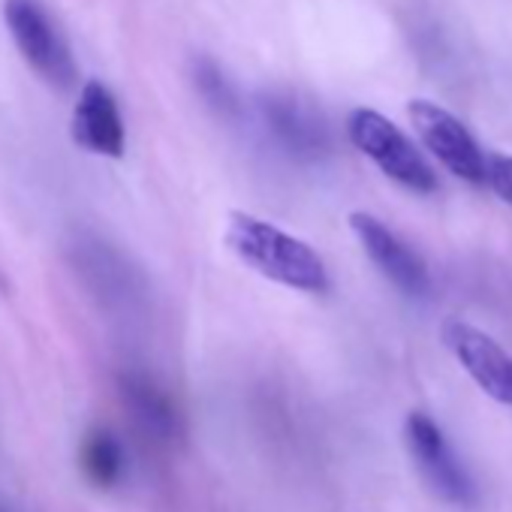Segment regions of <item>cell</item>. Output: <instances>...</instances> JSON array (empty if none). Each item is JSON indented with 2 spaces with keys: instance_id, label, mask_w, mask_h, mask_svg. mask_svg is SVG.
<instances>
[{
  "instance_id": "cell-1",
  "label": "cell",
  "mask_w": 512,
  "mask_h": 512,
  "mask_svg": "<svg viewBox=\"0 0 512 512\" xmlns=\"http://www.w3.org/2000/svg\"><path fill=\"white\" fill-rule=\"evenodd\" d=\"M226 244L247 269L287 290L326 293L332 284L323 256L308 241L284 232L269 220L232 211L226 226Z\"/></svg>"
},
{
  "instance_id": "cell-2",
  "label": "cell",
  "mask_w": 512,
  "mask_h": 512,
  "mask_svg": "<svg viewBox=\"0 0 512 512\" xmlns=\"http://www.w3.org/2000/svg\"><path fill=\"white\" fill-rule=\"evenodd\" d=\"M347 136L395 184L422 196L437 190V172L431 163L404 136V130L377 109H353L347 118Z\"/></svg>"
},
{
  "instance_id": "cell-3",
  "label": "cell",
  "mask_w": 512,
  "mask_h": 512,
  "mask_svg": "<svg viewBox=\"0 0 512 512\" xmlns=\"http://www.w3.org/2000/svg\"><path fill=\"white\" fill-rule=\"evenodd\" d=\"M4 22L22 58L40 79H46L58 91L76 85L79 70L70 43L64 40V34L58 31V25L52 22L40 0H4Z\"/></svg>"
},
{
  "instance_id": "cell-4",
  "label": "cell",
  "mask_w": 512,
  "mask_h": 512,
  "mask_svg": "<svg viewBox=\"0 0 512 512\" xmlns=\"http://www.w3.org/2000/svg\"><path fill=\"white\" fill-rule=\"evenodd\" d=\"M404 446L428 482V488L443 497L452 506H473L476 503V485L467 473V467L458 461L455 449L449 446L443 428L428 416L413 410L404 419Z\"/></svg>"
},
{
  "instance_id": "cell-5",
  "label": "cell",
  "mask_w": 512,
  "mask_h": 512,
  "mask_svg": "<svg viewBox=\"0 0 512 512\" xmlns=\"http://www.w3.org/2000/svg\"><path fill=\"white\" fill-rule=\"evenodd\" d=\"M407 115L422 145L437 157L440 166H446L455 178H464L470 184H485L488 154H482L479 142L449 109L431 100H410Z\"/></svg>"
},
{
  "instance_id": "cell-6",
  "label": "cell",
  "mask_w": 512,
  "mask_h": 512,
  "mask_svg": "<svg viewBox=\"0 0 512 512\" xmlns=\"http://www.w3.org/2000/svg\"><path fill=\"white\" fill-rule=\"evenodd\" d=\"M350 229L359 238L362 250L368 253V260L398 293H404L407 299H428L431 293L428 266L395 229H389L380 217L368 211H353Z\"/></svg>"
},
{
  "instance_id": "cell-7",
  "label": "cell",
  "mask_w": 512,
  "mask_h": 512,
  "mask_svg": "<svg viewBox=\"0 0 512 512\" xmlns=\"http://www.w3.org/2000/svg\"><path fill=\"white\" fill-rule=\"evenodd\" d=\"M440 338L446 350L455 356V362L488 398L512 407V356L491 335H485L470 323L446 320Z\"/></svg>"
},
{
  "instance_id": "cell-8",
  "label": "cell",
  "mask_w": 512,
  "mask_h": 512,
  "mask_svg": "<svg viewBox=\"0 0 512 512\" xmlns=\"http://www.w3.org/2000/svg\"><path fill=\"white\" fill-rule=\"evenodd\" d=\"M73 142L100 157H124V118L115 94L100 79H88L79 91L73 109Z\"/></svg>"
},
{
  "instance_id": "cell-9",
  "label": "cell",
  "mask_w": 512,
  "mask_h": 512,
  "mask_svg": "<svg viewBox=\"0 0 512 512\" xmlns=\"http://www.w3.org/2000/svg\"><path fill=\"white\" fill-rule=\"evenodd\" d=\"M70 263L85 281V287L94 290V296L124 305L133 296V272L124 263V256L112 250L106 241L94 235H82L70 244Z\"/></svg>"
},
{
  "instance_id": "cell-10",
  "label": "cell",
  "mask_w": 512,
  "mask_h": 512,
  "mask_svg": "<svg viewBox=\"0 0 512 512\" xmlns=\"http://www.w3.org/2000/svg\"><path fill=\"white\" fill-rule=\"evenodd\" d=\"M121 398L133 422L154 440H172L178 434V413L172 398L142 371H127L118 377Z\"/></svg>"
},
{
  "instance_id": "cell-11",
  "label": "cell",
  "mask_w": 512,
  "mask_h": 512,
  "mask_svg": "<svg viewBox=\"0 0 512 512\" xmlns=\"http://www.w3.org/2000/svg\"><path fill=\"white\" fill-rule=\"evenodd\" d=\"M266 124L275 133V139L296 157H320L329 145L323 121L311 112L302 109L290 97H272L263 106Z\"/></svg>"
},
{
  "instance_id": "cell-12",
  "label": "cell",
  "mask_w": 512,
  "mask_h": 512,
  "mask_svg": "<svg viewBox=\"0 0 512 512\" xmlns=\"http://www.w3.org/2000/svg\"><path fill=\"white\" fill-rule=\"evenodd\" d=\"M79 467L85 473V479L97 488H115L127 470V452L121 446V440L106 431V428H94L85 434L82 446H79Z\"/></svg>"
},
{
  "instance_id": "cell-13",
  "label": "cell",
  "mask_w": 512,
  "mask_h": 512,
  "mask_svg": "<svg viewBox=\"0 0 512 512\" xmlns=\"http://www.w3.org/2000/svg\"><path fill=\"white\" fill-rule=\"evenodd\" d=\"M485 184L491 187V193L497 199H503L506 205H512V157H506V154H488Z\"/></svg>"
},
{
  "instance_id": "cell-14",
  "label": "cell",
  "mask_w": 512,
  "mask_h": 512,
  "mask_svg": "<svg viewBox=\"0 0 512 512\" xmlns=\"http://www.w3.org/2000/svg\"><path fill=\"white\" fill-rule=\"evenodd\" d=\"M196 82H199V91L208 97V103H214L217 109H232V94H229V88L223 85L220 73H217L208 61H202V64H199V70H196Z\"/></svg>"
},
{
  "instance_id": "cell-15",
  "label": "cell",
  "mask_w": 512,
  "mask_h": 512,
  "mask_svg": "<svg viewBox=\"0 0 512 512\" xmlns=\"http://www.w3.org/2000/svg\"><path fill=\"white\" fill-rule=\"evenodd\" d=\"M0 512H13L10 506H4V503H0Z\"/></svg>"
}]
</instances>
